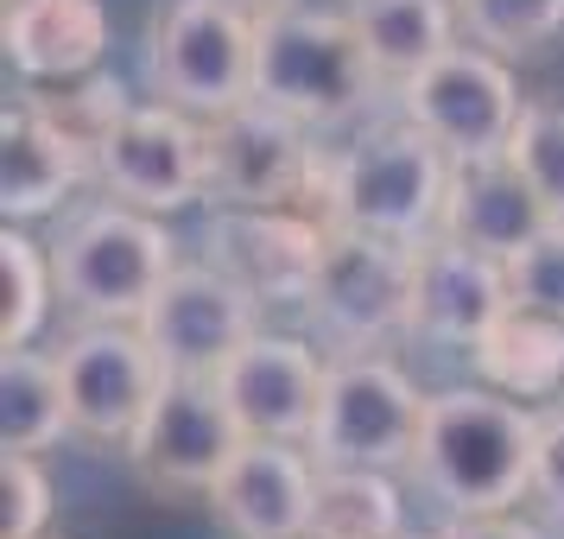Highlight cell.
<instances>
[{
	"mask_svg": "<svg viewBox=\"0 0 564 539\" xmlns=\"http://www.w3.org/2000/svg\"><path fill=\"white\" fill-rule=\"evenodd\" d=\"M57 362H64L77 432L96 444H115V451L133 438V425L147 419V407L165 387V362L140 324H77L64 336Z\"/></svg>",
	"mask_w": 564,
	"mask_h": 539,
	"instance_id": "13",
	"label": "cell"
},
{
	"mask_svg": "<svg viewBox=\"0 0 564 539\" xmlns=\"http://www.w3.org/2000/svg\"><path fill=\"white\" fill-rule=\"evenodd\" d=\"M140 331L159 349L165 375H204V381H216L267 331V305L241 280H229L216 260H178L172 280L159 285V299L147 305Z\"/></svg>",
	"mask_w": 564,
	"mask_h": 539,
	"instance_id": "11",
	"label": "cell"
},
{
	"mask_svg": "<svg viewBox=\"0 0 564 539\" xmlns=\"http://www.w3.org/2000/svg\"><path fill=\"white\" fill-rule=\"evenodd\" d=\"M317 457L285 438H248L204 502L229 539H305L317 508Z\"/></svg>",
	"mask_w": 564,
	"mask_h": 539,
	"instance_id": "15",
	"label": "cell"
},
{
	"mask_svg": "<svg viewBox=\"0 0 564 539\" xmlns=\"http://www.w3.org/2000/svg\"><path fill=\"white\" fill-rule=\"evenodd\" d=\"M425 400L400 362L375 356H330L324 375V407L311 425L305 451L317 470H406L425 432Z\"/></svg>",
	"mask_w": 564,
	"mask_h": 539,
	"instance_id": "8",
	"label": "cell"
},
{
	"mask_svg": "<svg viewBox=\"0 0 564 539\" xmlns=\"http://www.w3.org/2000/svg\"><path fill=\"white\" fill-rule=\"evenodd\" d=\"M508 311H513L508 260L476 255L451 235L419 241V273H412V336L419 343L469 356Z\"/></svg>",
	"mask_w": 564,
	"mask_h": 539,
	"instance_id": "17",
	"label": "cell"
},
{
	"mask_svg": "<svg viewBox=\"0 0 564 539\" xmlns=\"http://www.w3.org/2000/svg\"><path fill=\"white\" fill-rule=\"evenodd\" d=\"M400 539H437V533H412V527H406V533H400Z\"/></svg>",
	"mask_w": 564,
	"mask_h": 539,
	"instance_id": "34",
	"label": "cell"
},
{
	"mask_svg": "<svg viewBox=\"0 0 564 539\" xmlns=\"http://www.w3.org/2000/svg\"><path fill=\"white\" fill-rule=\"evenodd\" d=\"M412 273L419 248L361 229H330L317 280L305 292V324L324 356H375L412 336Z\"/></svg>",
	"mask_w": 564,
	"mask_h": 539,
	"instance_id": "6",
	"label": "cell"
},
{
	"mask_svg": "<svg viewBox=\"0 0 564 539\" xmlns=\"http://www.w3.org/2000/svg\"><path fill=\"white\" fill-rule=\"evenodd\" d=\"M324 375H330V356L317 343L285 331H260L216 381H223L248 438L305 444L311 425H317V407H324Z\"/></svg>",
	"mask_w": 564,
	"mask_h": 539,
	"instance_id": "16",
	"label": "cell"
},
{
	"mask_svg": "<svg viewBox=\"0 0 564 539\" xmlns=\"http://www.w3.org/2000/svg\"><path fill=\"white\" fill-rule=\"evenodd\" d=\"M533 508L564 527V407H539V457H533Z\"/></svg>",
	"mask_w": 564,
	"mask_h": 539,
	"instance_id": "31",
	"label": "cell"
},
{
	"mask_svg": "<svg viewBox=\"0 0 564 539\" xmlns=\"http://www.w3.org/2000/svg\"><path fill=\"white\" fill-rule=\"evenodd\" d=\"M444 191H451L444 147L425 140L400 108H387V115H368L361 128H349V140L330 153L317 216L330 229H361L419 248L437 235Z\"/></svg>",
	"mask_w": 564,
	"mask_h": 539,
	"instance_id": "3",
	"label": "cell"
},
{
	"mask_svg": "<svg viewBox=\"0 0 564 539\" xmlns=\"http://www.w3.org/2000/svg\"><path fill=\"white\" fill-rule=\"evenodd\" d=\"M406 533V495L393 470H324L317 508L305 539H400Z\"/></svg>",
	"mask_w": 564,
	"mask_h": 539,
	"instance_id": "24",
	"label": "cell"
},
{
	"mask_svg": "<svg viewBox=\"0 0 564 539\" xmlns=\"http://www.w3.org/2000/svg\"><path fill=\"white\" fill-rule=\"evenodd\" d=\"M235 7H248V13H267V7H280V0H235Z\"/></svg>",
	"mask_w": 564,
	"mask_h": 539,
	"instance_id": "33",
	"label": "cell"
},
{
	"mask_svg": "<svg viewBox=\"0 0 564 539\" xmlns=\"http://www.w3.org/2000/svg\"><path fill=\"white\" fill-rule=\"evenodd\" d=\"M343 13H349V26L361 32V45L375 57V71L387 77V89H400V83L419 77L432 57L463 45L457 0H349Z\"/></svg>",
	"mask_w": 564,
	"mask_h": 539,
	"instance_id": "21",
	"label": "cell"
},
{
	"mask_svg": "<svg viewBox=\"0 0 564 539\" xmlns=\"http://www.w3.org/2000/svg\"><path fill=\"white\" fill-rule=\"evenodd\" d=\"M508 159L520 165V179L539 191V204L552 209V223H564V103H527L520 128L508 140Z\"/></svg>",
	"mask_w": 564,
	"mask_h": 539,
	"instance_id": "27",
	"label": "cell"
},
{
	"mask_svg": "<svg viewBox=\"0 0 564 539\" xmlns=\"http://www.w3.org/2000/svg\"><path fill=\"white\" fill-rule=\"evenodd\" d=\"M140 64L159 103L216 121L254 96V13L235 0H165L147 20Z\"/></svg>",
	"mask_w": 564,
	"mask_h": 539,
	"instance_id": "7",
	"label": "cell"
},
{
	"mask_svg": "<svg viewBox=\"0 0 564 539\" xmlns=\"http://www.w3.org/2000/svg\"><path fill=\"white\" fill-rule=\"evenodd\" d=\"M330 179L324 133L260 96L204 121V204L209 209H317Z\"/></svg>",
	"mask_w": 564,
	"mask_h": 539,
	"instance_id": "5",
	"label": "cell"
},
{
	"mask_svg": "<svg viewBox=\"0 0 564 539\" xmlns=\"http://www.w3.org/2000/svg\"><path fill=\"white\" fill-rule=\"evenodd\" d=\"M508 292L520 311L564 324V223H545L520 255H508Z\"/></svg>",
	"mask_w": 564,
	"mask_h": 539,
	"instance_id": "29",
	"label": "cell"
},
{
	"mask_svg": "<svg viewBox=\"0 0 564 539\" xmlns=\"http://www.w3.org/2000/svg\"><path fill=\"white\" fill-rule=\"evenodd\" d=\"M254 96L311 133L361 128L368 115H381V103H393L349 13H324L305 0L254 13Z\"/></svg>",
	"mask_w": 564,
	"mask_h": 539,
	"instance_id": "2",
	"label": "cell"
},
{
	"mask_svg": "<svg viewBox=\"0 0 564 539\" xmlns=\"http://www.w3.org/2000/svg\"><path fill=\"white\" fill-rule=\"evenodd\" d=\"M83 184H96V159L39 108V96L0 115V209H7V223H45Z\"/></svg>",
	"mask_w": 564,
	"mask_h": 539,
	"instance_id": "18",
	"label": "cell"
},
{
	"mask_svg": "<svg viewBox=\"0 0 564 539\" xmlns=\"http://www.w3.org/2000/svg\"><path fill=\"white\" fill-rule=\"evenodd\" d=\"M52 527V476L26 451L0 457V539H45Z\"/></svg>",
	"mask_w": 564,
	"mask_h": 539,
	"instance_id": "30",
	"label": "cell"
},
{
	"mask_svg": "<svg viewBox=\"0 0 564 539\" xmlns=\"http://www.w3.org/2000/svg\"><path fill=\"white\" fill-rule=\"evenodd\" d=\"M533 457L539 407L476 381L425 400V432H419L406 476L444 514H495L533 502Z\"/></svg>",
	"mask_w": 564,
	"mask_h": 539,
	"instance_id": "1",
	"label": "cell"
},
{
	"mask_svg": "<svg viewBox=\"0 0 564 539\" xmlns=\"http://www.w3.org/2000/svg\"><path fill=\"white\" fill-rule=\"evenodd\" d=\"M437 539H545L539 520H527L520 508H495V514H444Z\"/></svg>",
	"mask_w": 564,
	"mask_h": 539,
	"instance_id": "32",
	"label": "cell"
},
{
	"mask_svg": "<svg viewBox=\"0 0 564 539\" xmlns=\"http://www.w3.org/2000/svg\"><path fill=\"white\" fill-rule=\"evenodd\" d=\"M393 108L406 115L412 128L437 140L451 165H469V159H501L508 153L513 128H520V83H513V64L495 57L488 45L463 39L444 57H432L419 77H406L393 89Z\"/></svg>",
	"mask_w": 564,
	"mask_h": 539,
	"instance_id": "9",
	"label": "cell"
},
{
	"mask_svg": "<svg viewBox=\"0 0 564 539\" xmlns=\"http://www.w3.org/2000/svg\"><path fill=\"white\" fill-rule=\"evenodd\" d=\"M52 267L57 305L77 324H140L178 267V235L165 229V216L102 197L64 216V229L52 235Z\"/></svg>",
	"mask_w": 564,
	"mask_h": 539,
	"instance_id": "4",
	"label": "cell"
},
{
	"mask_svg": "<svg viewBox=\"0 0 564 539\" xmlns=\"http://www.w3.org/2000/svg\"><path fill=\"white\" fill-rule=\"evenodd\" d=\"M545 223H552V209L539 204V191L520 179V165H513L508 153L451 165V191H444L437 235H451V241L476 248V255L508 260V255H520Z\"/></svg>",
	"mask_w": 564,
	"mask_h": 539,
	"instance_id": "19",
	"label": "cell"
},
{
	"mask_svg": "<svg viewBox=\"0 0 564 539\" xmlns=\"http://www.w3.org/2000/svg\"><path fill=\"white\" fill-rule=\"evenodd\" d=\"M469 362H476V381H488L495 394H513V400H527V407L558 400L564 394V324L513 305L508 317L469 349Z\"/></svg>",
	"mask_w": 564,
	"mask_h": 539,
	"instance_id": "23",
	"label": "cell"
},
{
	"mask_svg": "<svg viewBox=\"0 0 564 539\" xmlns=\"http://www.w3.org/2000/svg\"><path fill=\"white\" fill-rule=\"evenodd\" d=\"M0 45L26 83H77L108 52V7L102 0H7Z\"/></svg>",
	"mask_w": 564,
	"mask_h": 539,
	"instance_id": "20",
	"label": "cell"
},
{
	"mask_svg": "<svg viewBox=\"0 0 564 539\" xmlns=\"http://www.w3.org/2000/svg\"><path fill=\"white\" fill-rule=\"evenodd\" d=\"M463 39L488 45L495 57H539L564 39V0H457Z\"/></svg>",
	"mask_w": 564,
	"mask_h": 539,
	"instance_id": "26",
	"label": "cell"
},
{
	"mask_svg": "<svg viewBox=\"0 0 564 539\" xmlns=\"http://www.w3.org/2000/svg\"><path fill=\"white\" fill-rule=\"evenodd\" d=\"M324 241H330V223L317 209H209L204 260L241 280L267 311H280L305 305Z\"/></svg>",
	"mask_w": 564,
	"mask_h": 539,
	"instance_id": "14",
	"label": "cell"
},
{
	"mask_svg": "<svg viewBox=\"0 0 564 539\" xmlns=\"http://www.w3.org/2000/svg\"><path fill=\"white\" fill-rule=\"evenodd\" d=\"M96 184L115 204L178 216L204 204V121L172 103H133L96 147Z\"/></svg>",
	"mask_w": 564,
	"mask_h": 539,
	"instance_id": "12",
	"label": "cell"
},
{
	"mask_svg": "<svg viewBox=\"0 0 564 539\" xmlns=\"http://www.w3.org/2000/svg\"><path fill=\"white\" fill-rule=\"evenodd\" d=\"M70 432H77V412H70L57 349H32V343L7 349V362H0V444L26 451V457H45Z\"/></svg>",
	"mask_w": 564,
	"mask_h": 539,
	"instance_id": "22",
	"label": "cell"
},
{
	"mask_svg": "<svg viewBox=\"0 0 564 539\" xmlns=\"http://www.w3.org/2000/svg\"><path fill=\"white\" fill-rule=\"evenodd\" d=\"M39 108H45L70 140H83L89 159H96V147L108 140V128L133 108V96H128V83L121 77H96V71H89V77L64 83V96H39Z\"/></svg>",
	"mask_w": 564,
	"mask_h": 539,
	"instance_id": "28",
	"label": "cell"
},
{
	"mask_svg": "<svg viewBox=\"0 0 564 539\" xmlns=\"http://www.w3.org/2000/svg\"><path fill=\"white\" fill-rule=\"evenodd\" d=\"M0 292H7L0 343L7 349L39 343V331L57 305V267H52V241L26 235V223H7V235H0Z\"/></svg>",
	"mask_w": 564,
	"mask_h": 539,
	"instance_id": "25",
	"label": "cell"
},
{
	"mask_svg": "<svg viewBox=\"0 0 564 539\" xmlns=\"http://www.w3.org/2000/svg\"><path fill=\"white\" fill-rule=\"evenodd\" d=\"M241 444H248V432H241L223 381L165 375L159 400L121 444V457H128L133 483L153 495H209Z\"/></svg>",
	"mask_w": 564,
	"mask_h": 539,
	"instance_id": "10",
	"label": "cell"
}]
</instances>
